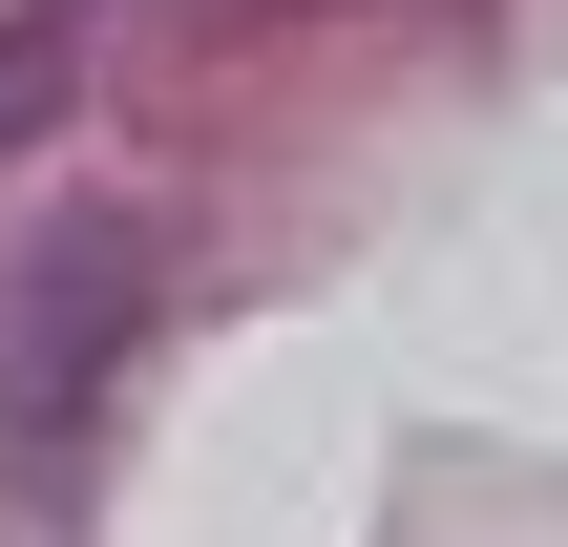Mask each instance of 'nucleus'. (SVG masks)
<instances>
[{"label":"nucleus","instance_id":"nucleus-2","mask_svg":"<svg viewBox=\"0 0 568 547\" xmlns=\"http://www.w3.org/2000/svg\"><path fill=\"white\" fill-rule=\"evenodd\" d=\"M63 84H84V21H63V0H21V21H0V148H21V126H63Z\"/></svg>","mask_w":568,"mask_h":547},{"label":"nucleus","instance_id":"nucleus-1","mask_svg":"<svg viewBox=\"0 0 568 547\" xmlns=\"http://www.w3.org/2000/svg\"><path fill=\"white\" fill-rule=\"evenodd\" d=\"M126 316H148V232L126 211H63V232H21L0 253V422H84V379L126 358Z\"/></svg>","mask_w":568,"mask_h":547}]
</instances>
